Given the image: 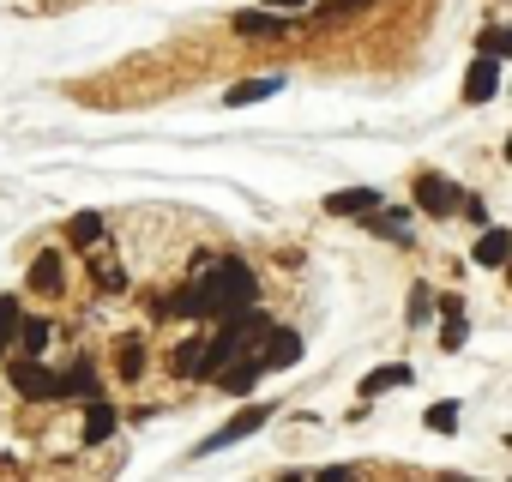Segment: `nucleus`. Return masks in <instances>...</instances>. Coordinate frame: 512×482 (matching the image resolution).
I'll return each instance as SVG.
<instances>
[{"label":"nucleus","mask_w":512,"mask_h":482,"mask_svg":"<svg viewBox=\"0 0 512 482\" xmlns=\"http://www.w3.org/2000/svg\"><path fill=\"white\" fill-rule=\"evenodd\" d=\"M49 338H55L49 320H19V338H13V344H19L25 356H49Z\"/></svg>","instance_id":"dca6fc26"},{"label":"nucleus","mask_w":512,"mask_h":482,"mask_svg":"<svg viewBox=\"0 0 512 482\" xmlns=\"http://www.w3.org/2000/svg\"><path fill=\"white\" fill-rule=\"evenodd\" d=\"M458 217H470V223H488V205H482L476 193H464V211H458Z\"/></svg>","instance_id":"cd10ccee"},{"label":"nucleus","mask_w":512,"mask_h":482,"mask_svg":"<svg viewBox=\"0 0 512 482\" xmlns=\"http://www.w3.org/2000/svg\"><path fill=\"white\" fill-rule=\"evenodd\" d=\"M416 211H422V217H440V223H446V217H458V211H464V187L428 169V175H416Z\"/></svg>","instance_id":"7ed1b4c3"},{"label":"nucleus","mask_w":512,"mask_h":482,"mask_svg":"<svg viewBox=\"0 0 512 482\" xmlns=\"http://www.w3.org/2000/svg\"><path fill=\"white\" fill-rule=\"evenodd\" d=\"M374 205H380V193H374V187H338V193L326 199V211H332V217H368Z\"/></svg>","instance_id":"9b49d317"},{"label":"nucleus","mask_w":512,"mask_h":482,"mask_svg":"<svg viewBox=\"0 0 512 482\" xmlns=\"http://www.w3.org/2000/svg\"><path fill=\"white\" fill-rule=\"evenodd\" d=\"M506 446H512V434H506Z\"/></svg>","instance_id":"2f4dec72"},{"label":"nucleus","mask_w":512,"mask_h":482,"mask_svg":"<svg viewBox=\"0 0 512 482\" xmlns=\"http://www.w3.org/2000/svg\"><path fill=\"white\" fill-rule=\"evenodd\" d=\"M187 296H193V320H211L217 326V320L247 314L253 302H260V278H253V266L235 260V254H211V260L193 266Z\"/></svg>","instance_id":"f257e3e1"},{"label":"nucleus","mask_w":512,"mask_h":482,"mask_svg":"<svg viewBox=\"0 0 512 482\" xmlns=\"http://www.w3.org/2000/svg\"><path fill=\"white\" fill-rule=\"evenodd\" d=\"M404 380H410V368H404V362H392V368H374V374L362 380V398H380L386 386H404Z\"/></svg>","instance_id":"412c9836"},{"label":"nucleus","mask_w":512,"mask_h":482,"mask_svg":"<svg viewBox=\"0 0 512 482\" xmlns=\"http://www.w3.org/2000/svg\"><path fill=\"white\" fill-rule=\"evenodd\" d=\"M428 308H434V290L416 284V290H410V320H428Z\"/></svg>","instance_id":"bb28decb"},{"label":"nucleus","mask_w":512,"mask_h":482,"mask_svg":"<svg viewBox=\"0 0 512 482\" xmlns=\"http://www.w3.org/2000/svg\"><path fill=\"white\" fill-rule=\"evenodd\" d=\"M482 49H488V55H512V25H500V31H482Z\"/></svg>","instance_id":"a878e982"},{"label":"nucleus","mask_w":512,"mask_h":482,"mask_svg":"<svg viewBox=\"0 0 512 482\" xmlns=\"http://www.w3.org/2000/svg\"><path fill=\"white\" fill-rule=\"evenodd\" d=\"M362 7H374V0H320L314 19H350V13H362Z\"/></svg>","instance_id":"b1692460"},{"label":"nucleus","mask_w":512,"mask_h":482,"mask_svg":"<svg viewBox=\"0 0 512 482\" xmlns=\"http://www.w3.org/2000/svg\"><path fill=\"white\" fill-rule=\"evenodd\" d=\"M7 380H13V392L31 398V404L67 398V374H61V368H43V356H19V362L7 368Z\"/></svg>","instance_id":"f03ea898"},{"label":"nucleus","mask_w":512,"mask_h":482,"mask_svg":"<svg viewBox=\"0 0 512 482\" xmlns=\"http://www.w3.org/2000/svg\"><path fill=\"white\" fill-rule=\"evenodd\" d=\"M494 91H500V55L482 49V55L470 61V73H464V103H488Z\"/></svg>","instance_id":"423d86ee"},{"label":"nucleus","mask_w":512,"mask_h":482,"mask_svg":"<svg viewBox=\"0 0 512 482\" xmlns=\"http://www.w3.org/2000/svg\"><path fill=\"white\" fill-rule=\"evenodd\" d=\"M115 374L133 386L139 374H145V338L139 332H127V338H115Z\"/></svg>","instance_id":"f8f14e48"},{"label":"nucleus","mask_w":512,"mask_h":482,"mask_svg":"<svg viewBox=\"0 0 512 482\" xmlns=\"http://www.w3.org/2000/svg\"><path fill=\"white\" fill-rule=\"evenodd\" d=\"M91 278H97V290H109V296H115V290H121V284H127V272H121V266H115V260H109V254H103V248H97V254H91Z\"/></svg>","instance_id":"aec40b11"},{"label":"nucleus","mask_w":512,"mask_h":482,"mask_svg":"<svg viewBox=\"0 0 512 482\" xmlns=\"http://www.w3.org/2000/svg\"><path fill=\"white\" fill-rule=\"evenodd\" d=\"M67 374V398H97V374H91V362H73V368H61Z\"/></svg>","instance_id":"4be33fe9"},{"label":"nucleus","mask_w":512,"mask_h":482,"mask_svg":"<svg viewBox=\"0 0 512 482\" xmlns=\"http://www.w3.org/2000/svg\"><path fill=\"white\" fill-rule=\"evenodd\" d=\"M368 229H374V235H392L398 248H410V223H404L398 211H380V205H374V211H368Z\"/></svg>","instance_id":"6ab92c4d"},{"label":"nucleus","mask_w":512,"mask_h":482,"mask_svg":"<svg viewBox=\"0 0 512 482\" xmlns=\"http://www.w3.org/2000/svg\"><path fill=\"white\" fill-rule=\"evenodd\" d=\"M266 416H272V404H247L241 416H229L211 440H199V452H223V446H235V440H247L253 428H266Z\"/></svg>","instance_id":"20e7f679"},{"label":"nucleus","mask_w":512,"mask_h":482,"mask_svg":"<svg viewBox=\"0 0 512 482\" xmlns=\"http://www.w3.org/2000/svg\"><path fill=\"white\" fill-rule=\"evenodd\" d=\"M470 260H476V266H506V260H512V235H506V229H494V223H482Z\"/></svg>","instance_id":"6e6552de"},{"label":"nucleus","mask_w":512,"mask_h":482,"mask_svg":"<svg viewBox=\"0 0 512 482\" xmlns=\"http://www.w3.org/2000/svg\"><path fill=\"white\" fill-rule=\"evenodd\" d=\"M506 278H512V260H506Z\"/></svg>","instance_id":"7c9ffc66"},{"label":"nucleus","mask_w":512,"mask_h":482,"mask_svg":"<svg viewBox=\"0 0 512 482\" xmlns=\"http://www.w3.org/2000/svg\"><path fill=\"white\" fill-rule=\"evenodd\" d=\"M109 434H115V410L103 398H91V410H85V446H103Z\"/></svg>","instance_id":"f3484780"},{"label":"nucleus","mask_w":512,"mask_h":482,"mask_svg":"<svg viewBox=\"0 0 512 482\" xmlns=\"http://www.w3.org/2000/svg\"><path fill=\"white\" fill-rule=\"evenodd\" d=\"M506 163H512V139H506Z\"/></svg>","instance_id":"c756f323"},{"label":"nucleus","mask_w":512,"mask_h":482,"mask_svg":"<svg viewBox=\"0 0 512 482\" xmlns=\"http://www.w3.org/2000/svg\"><path fill=\"white\" fill-rule=\"evenodd\" d=\"M103 235H109V229H103L97 211H73V217H67V241H73V248H97Z\"/></svg>","instance_id":"4468645a"},{"label":"nucleus","mask_w":512,"mask_h":482,"mask_svg":"<svg viewBox=\"0 0 512 482\" xmlns=\"http://www.w3.org/2000/svg\"><path fill=\"white\" fill-rule=\"evenodd\" d=\"M235 31H241V37H284L290 19H284V13H235Z\"/></svg>","instance_id":"ddd939ff"},{"label":"nucleus","mask_w":512,"mask_h":482,"mask_svg":"<svg viewBox=\"0 0 512 482\" xmlns=\"http://www.w3.org/2000/svg\"><path fill=\"white\" fill-rule=\"evenodd\" d=\"M175 374L181 380H211V338H187L175 350Z\"/></svg>","instance_id":"9d476101"},{"label":"nucleus","mask_w":512,"mask_h":482,"mask_svg":"<svg viewBox=\"0 0 512 482\" xmlns=\"http://www.w3.org/2000/svg\"><path fill=\"white\" fill-rule=\"evenodd\" d=\"M253 362H260L266 374H272V368H290V362H302V338L284 332V326H272V332L260 338V350H253Z\"/></svg>","instance_id":"39448f33"},{"label":"nucleus","mask_w":512,"mask_h":482,"mask_svg":"<svg viewBox=\"0 0 512 482\" xmlns=\"http://www.w3.org/2000/svg\"><path fill=\"white\" fill-rule=\"evenodd\" d=\"M260 374H266L260 362H253V356H241V362H223L211 380H217V392H229V398H247L253 386H260Z\"/></svg>","instance_id":"0eeeda50"},{"label":"nucleus","mask_w":512,"mask_h":482,"mask_svg":"<svg viewBox=\"0 0 512 482\" xmlns=\"http://www.w3.org/2000/svg\"><path fill=\"white\" fill-rule=\"evenodd\" d=\"M19 320H25V314H19V296H0V350L19 338Z\"/></svg>","instance_id":"5701e85b"},{"label":"nucleus","mask_w":512,"mask_h":482,"mask_svg":"<svg viewBox=\"0 0 512 482\" xmlns=\"http://www.w3.org/2000/svg\"><path fill=\"white\" fill-rule=\"evenodd\" d=\"M440 314H446L440 350H458V344H464V302H458V296H440Z\"/></svg>","instance_id":"a211bd4d"},{"label":"nucleus","mask_w":512,"mask_h":482,"mask_svg":"<svg viewBox=\"0 0 512 482\" xmlns=\"http://www.w3.org/2000/svg\"><path fill=\"white\" fill-rule=\"evenodd\" d=\"M422 422H428L434 434H452V428H458V404H434V410H428Z\"/></svg>","instance_id":"393cba45"},{"label":"nucleus","mask_w":512,"mask_h":482,"mask_svg":"<svg viewBox=\"0 0 512 482\" xmlns=\"http://www.w3.org/2000/svg\"><path fill=\"white\" fill-rule=\"evenodd\" d=\"M284 91V79H247V85H229V109H247V103H260V97H278Z\"/></svg>","instance_id":"2eb2a0df"},{"label":"nucleus","mask_w":512,"mask_h":482,"mask_svg":"<svg viewBox=\"0 0 512 482\" xmlns=\"http://www.w3.org/2000/svg\"><path fill=\"white\" fill-rule=\"evenodd\" d=\"M61 284H67V266H61L55 248H43V254L31 260V290H37V296H61Z\"/></svg>","instance_id":"1a4fd4ad"},{"label":"nucleus","mask_w":512,"mask_h":482,"mask_svg":"<svg viewBox=\"0 0 512 482\" xmlns=\"http://www.w3.org/2000/svg\"><path fill=\"white\" fill-rule=\"evenodd\" d=\"M266 7H272V13H284V19H296V13L308 7V0H266Z\"/></svg>","instance_id":"c85d7f7f"}]
</instances>
